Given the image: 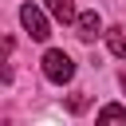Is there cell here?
Segmentation results:
<instances>
[{
    "label": "cell",
    "mask_w": 126,
    "mask_h": 126,
    "mask_svg": "<svg viewBox=\"0 0 126 126\" xmlns=\"http://www.w3.org/2000/svg\"><path fill=\"white\" fill-rule=\"evenodd\" d=\"M43 75L63 87V83L75 79V59H71L67 51H55V47H51V51H43Z\"/></svg>",
    "instance_id": "obj_1"
},
{
    "label": "cell",
    "mask_w": 126,
    "mask_h": 126,
    "mask_svg": "<svg viewBox=\"0 0 126 126\" xmlns=\"http://www.w3.org/2000/svg\"><path fill=\"white\" fill-rule=\"evenodd\" d=\"M20 24H24V28H28V35H32V39H39V43L51 35V24H47V16H43V8H39V4H24V8H20Z\"/></svg>",
    "instance_id": "obj_2"
},
{
    "label": "cell",
    "mask_w": 126,
    "mask_h": 126,
    "mask_svg": "<svg viewBox=\"0 0 126 126\" xmlns=\"http://www.w3.org/2000/svg\"><path fill=\"white\" fill-rule=\"evenodd\" d=\"M122 91H126V71H122Z\"/></svg>",
    "instance_id": "obj_8"
},
{
    "label": "cell",
    "mask_w": 126,
    "mask_h": 126,
    "mask_svg": "<svg viewBox=\"0 0 126 126\" xmlns=\"http://www.w3.org/2000/svg\"><path fill=\"white\" fill-rule=\"evenodd\" d=\"M94 118H98V122H122V126H126V106L110 102V106H102V110H98Z\"/></svg>",
    "instance_id": "obj_6"
},
{
    "label": "cell",
    "mask_w": 126,
    "mask_h": 126,
    "mask_svg": "<svg viewBox=\"0 0 126 126\" xmlns=\"http://www.w3.org/2000/svg\"><path fill=\"white\" fill-rule=\"evenodd\" d=\"M71 110H87V94H71Z\"/></svg>",
    "instance_id": "obj_7"
},
{
    "label": "cell",
    "mask_w": 126,
    "mask_h": 126,
    "mask_svg": "<svg viewBox=\"0 0 126 126\" xmlns=\"http://www.w3.org/2000/svg\"><path fill=\"white\" fill-rule=\"evenodd\" d=\"M43 4H47V12H51L59 24H75V20H79V12H75L71 0H43Z\"/></svg>",
    "instance_id": "obj_5"
},
{
    "label": "cell",
    "mask_w": 126,
    "mask_h": 126,
    "mask_svg": "<svg viewBox=\"0 0 126 126\" xmlns=\"http://www.w3.org/2000/svg\"><path fill=\"white\" fill-rule=\"evenodd\" d=\"M102 35H106V47H110V55L126 59V24H114V28H106Z\"/></svg>",
    "instance_id": "obj_4"
},
{
    "label": "cell",
    "mask_w": 126,
    "mask_h": 126,
    "mask_svg": "<svg viewBox=\"0 0 126 126\" xmlns=\"http://www.w3.org/2000/svg\"><path fill=\"white\" fill-rule=\"evenodd\" d=\"M75 35H79L83 43H91V39L102 35V20H98L94 8H91V12H79V20H75Z\"/></svg>",
    "instance_id": "obj_3"
}]
</instances>
